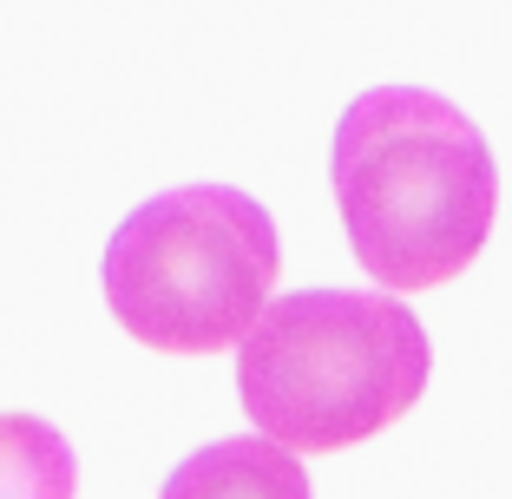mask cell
Instances as JSON below:
<instances>
[{
	"label": "cell",
	"mask_w": 512,
	"mask_h": 499,
	"mask_svg": "<svg viewBox=\"0 0 512 499\" xmlns=\"http://www.w3.org/2000/svg\"><path fill=\"white\" fill-rule=\"evenodd\" d=\"M329 184L355 263L394 296L473 270L499 217L493 145L427 86L362 92L335 125Z\"/></svg>",
	"instance_id": "obj_1"
},
{
	"label": "cell",
	"mask_w": 512,
	"mask_h": 499,
	"mask_svg": "<svg viewBox=\"0 0 512 499\" xmlns=\"http://www.w3.org/2000/svg\"><path fill=\"white\" fill-rule=\"evenodd\" d=\"M427 329L394 289H289L237 342V401L289 454L375 440L427 394Z\"/></svg>",
	"instance_id": "obj_2"
},
{
	"label": "cell",
	"mask_w": 512,
	"mask_h": 499,
	"mask_svg": "<svg viewBox=\"0 0 512 499\" xmlns=\"http://www.w3.org/2000/svg\"><path fill=\"white\" fill-rule=\"evenodd\" d=\"M283 243L256 197L184 184L145 197L106 243L99 283L132 342L158 355H224L270 303Z\"/></svg>",
	"instance_id": "obj_3"
},
{
	"label": "cell",
	"mask_w": 512,
	"mask_h": 499,
	"mask_svg": "<svg viewBox=\"0 0 512 499\" xmlns=\"http://www.w3.org/2000/svg\"><path fill=\"white\" fill-rule=\"evenodd\" d=\"M158 499H316V493H309V473L289 447L263 434H230L178 460L171 480L158 486Z\"/></svg>",
	"instance_id": "obj_4"
},
{
	"label": "cell",
	"mask_w": 512,
	"mask_h": 499,
	"mask_svg": "<svg viewBox=\"0 0 512 499\" xmlns=\"http://www.w3.org/2000/svg\"><path fill=\"white\" fill-rule=\"evenodd\" d=\"M79 460L40 414H0V499H73Z\"/></svg>",
	"instance_id": "obj_5"
}]
</instances>
